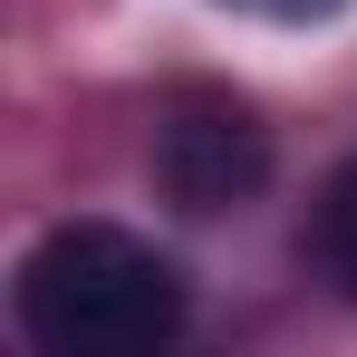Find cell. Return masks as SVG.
<instances>
[{
    "instance_id": "1",
    "label": "cell",
    "mask_w": 357,
    "mask_h": 357,
    "mask_svg": "<svg viewBox=\"0 0 357 357\" xmlns=\"http://www.w3.org/2000/svg\"><path fill=\"white\" fill-rule=\"evenodd\" d=\"M10 319L49 357H155L183 338V271L126 222H59L20 251Z\"/></svg>"
},
{
    "instance_id": "2",
    "label": "cell",
    "mask_w": 357,
    "mask_h": 357,
    "mask_svg": "<svg viewBox=\"0 0 357 357\" xmlns=\"http://www.w3.org/2000/svg\"><path fill=\"white\" fill-rule=\"evenodd\" d=\"M155 183L174 213H241L271 183V126L232 87H174L155 116Z\"/></svg>"
},
{
    "instance_id": "3",
    "label": "cell",
    "mask_w": 357,
    "mask_h": 357,
    "mask_svg": "<svg viewBox=\"0 0 357 357\" xmlns=\"http://www.w3.org/2000/svg\"><path fill=\"white\" fill-rule=\"evenodd\" d=\"M319 261H328V280L357 299V155L328 174V193H319Z\"/></svg>"
},
{
    "instance_id": "4",
    "label": "cell",
    "mask_w": 357,
    "mask_h": 357,
    "mask_svg": "<svg viewBox=\"0 0 357 357\" xmlns=\"http://www.w3.org/2000/svg\"><path fill=\"white\" fill-rule=\"evenodd\" d=\"M222 10H251V20H280V29H309V20H338L348 0H222Z\"/></svg>"
}]
</instances>
